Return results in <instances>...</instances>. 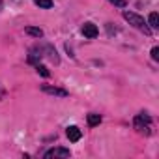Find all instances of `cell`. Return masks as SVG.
Listing matches in <instances>:
<instances>
[{
	"mask_svg": "<svg viewBox=\"0 0 159 159\" xmlns=\"http://www.w3.org/2000/svg\"><path fill=\"white\" fill-rule=\"evenodd\" d=\"M83 34H84V38H90V39H94V38H98L99 30H98V26H96L94 23H86V25L83 26Z\"/></svg>",
	"mask_w": 159,
	"mask_h": 159,
	"instance_id": "cell-6",
	"label": "cell"
},
{
	"mask_svg": "<svg viewBox=\"0 0 159 159\" xmlns=\"http://www.w3.org/2000/svg\"><path fill=\"white\" fill-rule=\"evenodd\" d=\"M25 32L28 34V36H32V38H43V30L41 28H38V26H26L25 28Z\"/></svg>",
	"mask_w": 159,
	"mask_h": 159,
	"instance_id": "cell-7",
	"label": "cell"
},
{
	"mask_svg": "<svg viewBox=\"0 0 159 159\" xmlns=\"http://www.w3.org/2000/svg\"><path fill=\"white\" fill-rule=\"evenodd\" d=\"M152 58H153L155 62H159V47H153V49H152Z\"/></svg>",
	"mask_w": 159,
	"mask_h": 159,
	"instance_id": "cell-13",
	"label": "cell"
},
{
	"mask_svg": "<svg viewBox=\"0 0 159 159\" xmlns=\"http://www.w3.org/2000/svg\"><path fill=\"white\" fill-rule=\"evenodd\" d=\"M36 69H38V73H39L41 77H49V75H51V73H49V69H47L45 66H39V64H38V67H36Z\"/></svg>",
	"mask_w": 159,
	"mask_h": 159,
	"instance_id": "cell-11",
	"label": "cell"
},
{
	"mask_svg": "<svg viewBox=\"0 0 159 159\" xmlns=\"http://www.w3.org/2000/svg\"><path fill=\"white\" fill-rule=\"evenodd\" d=\"M34 4L43 8V10H51L52 8V0H34Z\"/></svg>",
	"mask_w": 159,
	"mask_h": 159,
	"instance_id": "cell-9",
	"label": "cell"
},
{
	"mask_svg": "<svg viewBox=\"0 0 159 159\" xmlns=\"http://www.w3.org/2000/svg\"><path fill=\"white\" fill-rule=\"evenodd\" d=\"M99 124H101V116H99V114H94V112L88 114V125H90V127H96V125H99Z\"/></svg>",
	"mask_w": 159,
	"mask_h": 159,
	"instance_id": "cell-8",
	"label": "cell"
},
{
	"mask_svg": "<svg viewBox=\"0 0 159 159\" xmlns=\"http://www.w3.org/2000/svg\"><path fill=\"white\" fill-rule=\"evenodd\" d=\"M111 4H114V6H118V8H125V0H109Z\"/></svg>",
	"mask_w": 159,
	"mask_h": 159,
	"instance_id": "cell-12",
	"label": "cell"
},
{
	"mask_svg": "<svg viewBox=\"0 0 159 159\" xmlns=\"http://www.w3.org/2000/svg\"><path fill=\"white\" fill-rule=\"evenodd\" d=\"M133 124H135V129H137L139 133H142V135H150V133H152V118H150L146 112L137 114L135 120H133Z\"/></svg>",
	"mask_w": 159,
	"mask_h": 159,
	"instance_id": "cell-2",
	"label": "cell"
},
{
	"mask_svg": "<svg viewBox=\"0 0 159 159\" xmlns=\"http://www.w3.org/2000/svg\"><path fill=\"white\" fill-rule=\"evenodd\" d=\"M41 92L51 94V96H56V98H67V90L58 88V86H51V84H43L41 86Z\"/></svg>",
	"mask_w": 159,
	"mask_h": 159,
	"instance_id": "cell-3",
	"label": "cell"
},
{
	"mask_svg": "<svg viewBox=\"0 0 159 159\" xmlns=\"http://www.w3.org/2000/svg\"><path fill=\"white\" fill-rule=\"evenodd\" d=\"M71 153H69V150L67 148H51V150H47L45 152V159H51V157H69Z\"/></svg>",
	"mask_w": 159,
	"mask_h": 159,
	"instance_id": "cell-4",
	"label": "cell"
},
{
	"mask_svg": "<svg viewBox=\"0 0 159 159\" xmlns=\"http://www.w3.org/2000/svg\"><path fill=\"white\" fill-rule=\"evenodd\" d=\"M66 135H67V139H69L71 142H79V140H81V137H83L81 129H79L77 125H69V127L66 129Z\"/></svg>",
	"mask_w": 159,
	"mask_h": 159,
	"instance_id": "cell-5",
	"label": "cell"
},
{
	"mask_svg": "<svg viewBox=\"0 0 159 159\" xmlns=\"http://www.w3.org/2000/svg\"><path fill=\"white\" fill-rule=\"evenodd\" d=\"M148 23H150V26H152V28H157V26H159V15H157L155 11H153V13H150Z\"/></svg>",
	"mask_w": 159,
	"mask_h": 159,
	"instance_id": "cell-10",
	"label": "cell"
},
{
	"mask_svg": "<svg viewBox=\"0 0 159 159\" xmlns=\"http://www.w3.org/2000/svg\"><path fill=\"white\" fill-rule=\"evenodd\" d=\"M124 19H125L131 26H135L137 30L144 32L146 36H150V34H152V28L148 26V23L144 21V17H140L139 13H133V11H124Z\"/></svg>",
	"mask_w": 159,
	"mask_h": 159,
	"instance_id": "cell-1",
	"label": "cell"
}]
</instances>
